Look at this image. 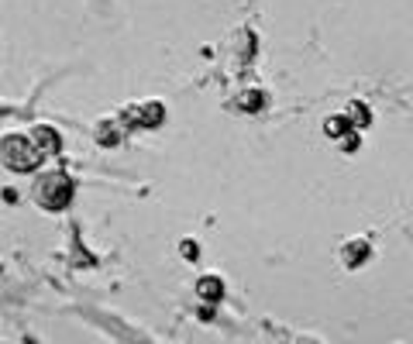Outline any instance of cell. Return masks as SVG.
Listing matches in <instances>:
<instances>
[{
	"mask_svg": "<svg viewBox=\"0 0 413 344\" xmlns=\"http://www.w3.org/2000/svg\"><path fill=\"white\" fill-rule=\"evenodd\" d=\"M73 193H76V186H73V179L62 175V172L38 175V182H35V203H38L42 210H49V214H62V210L73 203Z\"/></svg>",
	"mask_w": 413,
	"mask_h": 344,
	"instance_id": "1",
	"label": "cell"
},
{
	"mask_svg": "<svg viewBox=\"0 0 413 344\" xmlns=\"http://www.w3.org/2000/svg\"><path fill=\"white\" fill-rule=\"evenodd\" d=\"M42 152L31 141V135H7L3 138V166L10 172H35L42 166Z\"/></svg>",
	"mask_w": 413,
	"mask_h": 344,
	"instance_id": "2",
	"label": "cell"
},
{
	"mask_svg": "<svg viewBox=\"0 0 413 344\" xmlns=\"http://www.w3.org/2000/svg\"><path fill=\"white\" fill-rule=\"evenodd\" d=\"M166 117L159 100H145V103H131L128 110H121V124L124 128H159Z\"/></svg>",
	"mask_w": 413,
	"mask_h": 344,
	"instance_id": "3",
	"label": "cell"
},
{
	"mask_svg": "<svg viewBox=\"0 0 413 344\" xmlns=\"http://www.w3.org/2000/svg\"><path fill=\"white\" fill-rule=\"evenodd\" d=\"M31 141L38 145V152H42L45 159H49V155H59V148H62L59 131L49 128V124H35V128H31Z\"/></svg>",
	"mask_w": 413,
	"mask_h": 344,
	"instance_id": "4",
	"label": "cell"
},
{
	"mask_svg": "<svg viewBox=\"0 0 413 344\" xmlns=\"http://www.w3.org/2000/svg\"><path fill=\"white\" fill-rule=\"evenodd\" d=\"M341 258H344L348 268H358V265H365V261L372 258V245H369L365 238H351V241L341 248Z\"/></svg>",
	"mask_w": 413,
	"mask_h": 344,
	"instance_id": "5",
	"label": "cell"
},
{
	"mask_svg": "<svg viewBox=\"0 0 413 344\" xmlns=\"http://www.w3.org/2000/svg\"><path fill=\"white\" fill-rule=\"evenodd\" d=\"M197 293H200L204 303H220V300H224V279H220V275H204V279L197 282Z\"/></svg>",
	"mask_w": 413,
	"mask_h": 344,
	"instance_id": "6",
	"label": "cell"
},
{
	"mask_svg": "<svg viewBox=\"0 0 413 344\" xmlns=\"http://www.w3.org/2000/svg\"><path fill=\"white\" fill-rule=\"evenodd\" d=\"M351 131H355V128H351V121H348L344 114H331V117L324 121V135L334 138V141H344Z\"/></svg>",
	"mask_w": 413,
	"mask_h": 344,
	"instance_id": "7",
	"label": "cell"
},
{
	"mask_svg": "<svg viewBox=\"0 0 413 344\" xmlns=\"http://www.w3.org/2000/svg\"><path fill=\"white\" fill-rule=\"evenodd\" d=\"M344 117L351 121V128H355V131H362V128H369V124H372V110H369L362 100H351V103L344 107Z\"/></svg>",
	"mask_w": 413,
	"mask_h": 344,
	"instance_id": "8",
	"label": "cell"
},
{
	"mask_svg": "<svg viewBox=\"0 0 413 344\" xmlns=\"http://www.w3.org/2000/svg\"><path fill=\"white\" fill-rule=\"evenodd\" d=\"M265 100H269V96H265L262 89H245V93H241V96H238L234 103H238L241 110H248V114H255V110H262V107H265Z\"/></svg>",
	"mask_w": 413,
	"mask_h": 344,
	"instance_id": "9",
	"label": "cell"
},
{
	"mask_svg": "<svg viewBox=\"0 0 413 344\" xmlns=\"http://www.w3.org/2000/svg\"><path fill=\"white\" fill-rule=\"evenodd\" d=\"M121 131H124V128H114L110 121H103L100 128H97V141H100V145H117Z\"/></svg>",
	"mask_w": 413,
	"mask_h": 344,
	"instance_id": "10",
	"label": "cell"
},
{
	"mask_svg": "<svg viewBox=\"0 0 413 344\" xmlns=\"http://www.w3.org/2000/svg\"><path fill=\"white\" fill-rule=\"evenodd\" d=\"M341 148H344V152H358V148H362V138H358V131H351V135L341 141Z\"/></svg>",
	"mask_w": 413,
	"mask_h": 344,
	"instance_id": "11",
	"label": "cell"
},
{
	"mask_svg": "<svg viewBox=\"0 0 413 344\" xmlns=\"http://www.w3.org/2000/svg\"><path fill=\"white\" fill-rule=\"evenodd\" d=\"M3 203H7V207H10V203H17V189H10V186H7V189H3Z\"/></svg>",
	"mask_w": 413,
	"mask_h": 344,
	"instance_id": "12",
	"label": "cell"
},
{
	"mask_svg": "<svg viewBox=\"0 0 413 344\" xmlns=\"http://www.w3.org/2000/svg\"><path fill=\"white\" fill-rule=\"evenodd\" d=\"M183 255H186V258H197V245H193V241H183Z\"/></svg>",
	"mask_w": 413,
	"mask_h": 344,
	"instance_id": "13",
	"label": "cell"
}]
</instances>
